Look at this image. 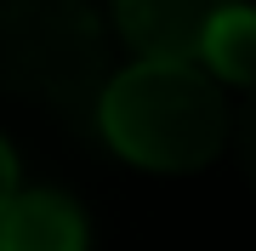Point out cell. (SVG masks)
Listing matches in <instances>:
<instances>
[{
    "instance_id": "obj_1",
    "label": "cell",
    "mask_w": 256,
    "mask_h": 251,
    "mask_svg": "<svg viewBox=\"0 0 256 251\" xmlns=\"http://www.w3.org/2000/svg\"><path fill=\"white\" fill-rule=\"evenodd\" d=\"M114 80L108 29L92 0H0V92L97 137V103Z\"/></svg>"
},
{
    "instance_id": "obj_2",
    "label": "cell",
    "mask_w": 256,
    "mask_h": 251,
    "mask_svg": "<svg viewBox=\"0 0 256 251\" xmlns=\"http://www.w3.org/2000/svg\"><path fill=\"white\" fill-rule=\"evenodd\" d=\"M222 86L200 63H154L137 57L120 69L97 103V137L142 171H200L228 143Z\"/></svg>"
},
{
    "instance_id": "obj_3",
    "label": "cell",
    "mask_w": 256,
    "mask_h": 251,
    "mask_svg": "<svg viewBox=\"0 0 256 251\" xmlns=\"http://www.w3.org/2000/svg\"><path fill=\"white\" fill-rule=\"evenodd\" d=\"M234 0H114V29L137 57L154 63H200L210 23Z\"/></svg>"
},
{
    "instance_id": "obj_4",
    "label": "cell",
    "mask_w": 256,
    "mask_h": 251,
    "mask_svg": "<svg viewBox=\"0 0 256 251\" xmlns=\"http://www.w3.org/2000/svg\"><path fill=\"white\" fill-rule=\"evenodd\" d=\"M86 217L57 188H18L0 211V251H86Z\"/></svg>"
},
{
    "instance_id": "obj_5",
    "label": "cell",
    "mask_w": 256,
    "mask_h": 251,
    "mask_svg": "<svg viewBox=\"0 0 256 251\" xmlns=\"http://www.w3.org/2000/svg\"><path fill=\"white\" fill-rule=\"evenodd\" d=\"M200 63H205V75H216V80L250 92V86H256V6L234 0V6L210 23V35L200 46Z\"/></svg>"
},
{
    "instance_id": "obj_6",
    "label": "cell",
    "mask_w": 256,
    "mask_h": 251,
    "mask_svg": "<svg viewBox=\"0 0 256 251\" xmlns=\"http://www.w3.org/2000/svg\"><path fill=\"white\" fill-rule=\"evenodd\" d=\"M234 149H239V166H245V177L256 183V86H250V97H245V109L234 114Z\"/></svg>"
},
{
    "instance_id": "obj_7",
    "label": "cell",
    "mask_w": 256,
    "mask_h": 251,
    "mask_svg": "<svg viewBox=\"0 0 256 251\" xmlns=\"http://www.w3.org/2000/svg\"><path fill=\"white\" fill-rule=\"evenodd\" d=\"M18 194V160H12L6 137H0V211H6V200Z\"/></svg>"
}]
</instances>
